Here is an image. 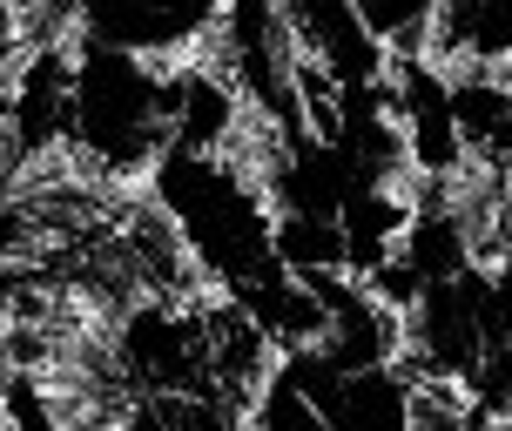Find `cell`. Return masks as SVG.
Returning a JSON list of instances; mask_svg holds the SVG:
<instances>
[{"instance_id":"1","label":"cell","mask_w":512,"mask_h":431,"mask_svg":"<svg viewBox=\"0 0 512 431\" xmlns=\"http://www.w3.org/2000/svg\"><path fill=\"white\" fill-rule=\"evenodd\" d=\"M149 196L176 223L189 263L203 270V283L216 297L256 304L270 283L290 277L277 263V209L263 196V182L250 169H236L230 155L169 149L149 169Z\"/></svg>"},{"instance_id":"2","label":"cell","mask_w":512,"mask_h":431,"mask_svg":"<svg viewBox=\"0 0 512 431\" xmlns=\"http://www.w3.org/2000/svg\"><path fill=\"white\" fill-rule=\"evenodd\" d=\"M169 155V68L142 54L75 41L68 81V162L88 189H149Z\"/></svg>"},{"instance_id":"3","label":"cell","mask_w":512,"mask_h":431,"mask_svg":"<svg viewBox=\"0 0 512 431\" xmlns=\"http://www.w3.org/2000/svg\"><path fill=\"white\" fill-rule=\"evenodd\" d=\"M223 7L230 0H75V34L176 68L216 48Z\"/></svg>"},{"instance_id":"4","label":"cell","mask_w":512,"mask_h":431,"mask_svg":"<svg viewBox=\"0 0 512 431\" xmlns=\"http://www.w3.org/2000/svg\"><path fill=\"white\" fill-rule=\"evenodd\" d=\"M425 61L445 68V75H465V68L506 75L512 68V0H445Z\"/></svg>"}]
</instances>
